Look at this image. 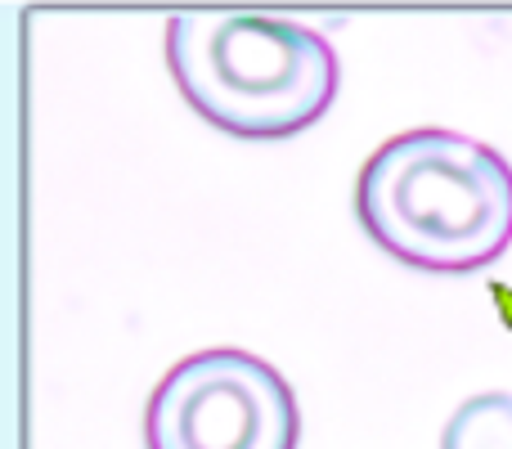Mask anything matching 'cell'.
Listing matches in <instances>:
<instances>
[{
    "label": "cell",
    "instance_id": "obj_1",
    "mask_svg": "<svg viewBox=\"0 0 512 449\" xmlns=\"http://www.w3.org/2000/svg\"><path fill=\"white\" fill-rule=\"evenodd\" d=\"M355 216L400 265L486 270L512 243V167L481 140L418 126L378 144L360 167Z\"/></svg>",
    "mask_w": 512,
    "mask_h": 449
},
{
    "label": "cell",
    "instance_id": "obj_2",
    "mask_svg": "<svg viewBox=\"0 0 512 449\" xmlns=\"http://www.w3.org/2000/svg\"><path fill=\"white\" fill-rule=\"evenodd\" d=\"M167 68L203 122L239 140H288L337 99L324 32L256 9H189L167 23Z\"/></svg>",
    "mask_w": 512,
    "mask_h": 449
},
{
    "label": "cell",
    "instance_id": "obj_3",
    "mask_svg": "<svg viewBox=\"0 0 512 449\" xmlns=\"http://www.w3.org/2000/svg\"><path fill=\"white\" fill-rule=\"evenodd\" d=\"M297 396L274 364L212 346L171 364L144 409V449H297Z\"/></svg>",
    "mask_w": 512,
    "mask_h": 449
},
{
    "label": "cell",
    "instance_id": "obj_4",
    "mask_svg": "<svg viewBox=\"0 0 512 449\" xmlns=\"http://www.w3.org/2000/svg\"><path fill=\"white\" fill-rule=\"evenodd\" d=\"M441 449H512V396L481 391L445 418Z\"/></svg>",
    "mask_w": 512,
    "mask_h": 449
}]
</instances>
